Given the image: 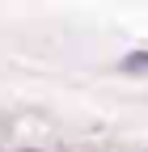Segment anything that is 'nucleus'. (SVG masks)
<instances>
[{
  "label": "nucleus",
  "mask_w": 148,
  "mask_h": 152,
  "mask_svg": "<svg viewBox=\"0 0 148 152\" xmlns=\"http://www.w3.org/2000/svg\"><path fill=\"white\" fill-rule=\"evenodd\" d=\"M127 72H148V51H140V55H131V59L123 64Z\"/></svg>",
  "instance_id": "1"
}]
</instances>
